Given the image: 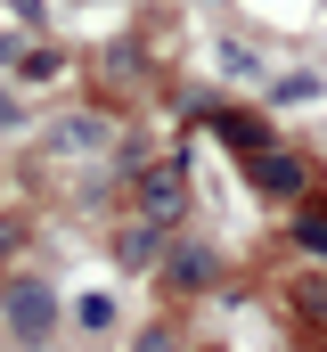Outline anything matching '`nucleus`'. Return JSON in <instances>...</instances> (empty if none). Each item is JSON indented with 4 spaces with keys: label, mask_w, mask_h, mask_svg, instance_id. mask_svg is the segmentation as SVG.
<instances>
[{
    "label": "nucleus",
    "mask_w": 327,
    "mask_h": 352,
    "mask_svg": "<svg viewBox=\"0 0 327 352\" xmlns=\"http://www.w3.org/2000/svg\"><path fill=\"white\" fill-rule=\"evenodd\" d=\"M139 213L172 230V221H188V173L180 164H156V173H139Z\"/></svg>",
    "instance_id": "f257e3e1"
},
{
    "label": "nucleus",
    "mask_w": 327,
    "mask_h": 352,
    "mask_svg": "<svg viewBox=\"0 0 327 352\" xmlns=\"http://www.w3.org/2000/svg\"><path fill=\"white\" fill-rule=\"evenodd\" d=\"M8 320H16L25 344H41V336L58 328V295H49L41 278H8Z\"/></svg>",
    "instance_id": "f03ea898"
},
{
    "label": "nucleus",
    "mask_w": 327,
    "mask_h": 352,
    "mask_svg": "<svg viewBox=\"0 0 327 352\" xmlns=\"http://www.w3.org/2000/svg\"><path fill=\"white\" fill-rule=\"evenodd\" d=\"M49 148H58V156H106V148H115V123H106V115H58Z\"/></svg>",
    "instance_id": "7ed1b4c3"
},
{
    "label": "nucleus",
    "mask_w": 327,
    "mask_h": 352,
    "mask_svg": "<svg viewBox=\"0 0 327 352\" xmlns=\"http://www.w3.org/2000/svg\"><path fill=\"white\" fill-rule=\"evenodd\" d=\"M245 180H253L262 197H295V188H303V164H295L286 148H253V156H245Z\"/></svg>",
    "instance_id": "20e7f679"
},
{
    "label": "nucleus",
    "mask_w": 327,
    "mask_h": 352,
    "mask_svg": "<svg viewBox=\"0 0 327 352\" xmlns=\"http://www.w3.org/2000/svg\"><path fill=\"white\" fill-rule=\"evenodd\" d=\"M295 238H303L311 254H327V213H303V221H295Z\"/></svg>",
    "instance_id": "39448f33"
},
{
    "label": "nucleus",
    "mask_w": 327,
    "mask_h": 352,
    "mask_svg": "<svg viewBox=\"0 0 327 352\" xmlns=\"http://www.w3.org/2000/svg\"><path fill=\"white\" fill-rule=\"evenodd\" d=\"M205 270H213V263H205V254H172V278H180V287H196Z\"/></svg>",
    "instance_id": "423d86ee"
},
{
    "label": "nucleus",
    "mask_w": 327,
    "mask_h": 352,
    "mask_svg": "<svg viewBox=\"0 0 327 352\" xmlns=\"http://www.w3.org/2000/svg\"><path fill=\"white\" fill-rule=\"evenodd\" d=\"M139 352H172V336H164V328H148V336H139Z\"/></svg>",
    "instance_id": "0eeeda50"
}]
</instances>
